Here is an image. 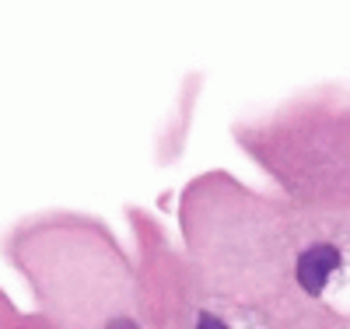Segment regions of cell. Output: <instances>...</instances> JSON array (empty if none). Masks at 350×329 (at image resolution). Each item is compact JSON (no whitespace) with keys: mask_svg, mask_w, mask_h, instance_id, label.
<instances>
[{"mask_svg":"<svg viewBox=\"0 0 350 329\" xmlns=\"http://www.w3.org/2000/svg\"><path fill=\"white\" fill-rule=\"evenodd\" d=\"M336 266H340V252L333 246H315V249L301 252V259H298V284L308 294H319Z\"/></svg>","mask_w":350,"mask_h":329,"instance_id":"cell-1","label":"cell"},{"mask_svg":"<svg viewBox=\"0 0 350 329\" xmlns=\"http://www.w3.org/2000/svg\"><path fill=\"white\" fill-rule=\"evenodd\" d=\"M196 329H228V326H224V322H221L217 315L203 312V315H200V322H196Z\"/></svg>","mask_w":350,"mask_h":329,"instance_id":"cell-2","label":"cell"},{"mask_svg":"<svg viewBox=\"0 0 350 329\" xmlns=\"http://www.w3.org/2000/svg\"><path fill=\"white\" fill-rule=\"evenodd\" d=\"M105 329H137V322H130V319H112Z\"/></svg>","mask_w":350,"mask_h":329,"instance_id":"cell-3","label":"cell"}]
</instances>
